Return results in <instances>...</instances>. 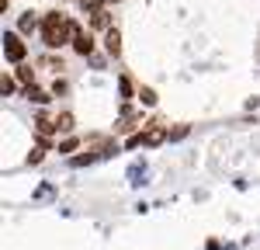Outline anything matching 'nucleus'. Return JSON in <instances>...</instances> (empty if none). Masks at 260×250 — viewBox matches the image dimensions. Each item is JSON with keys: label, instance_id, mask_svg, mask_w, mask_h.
Segmentation results:
<instances>
[{"label": "nucleus", "instance_id": "10", "mask_svg": "<svg viewBox=\"0 0 260 250\" xmlns=\"http://www.w3.org/2000/svg\"><path fill=\"white\" fill-rule=\"evenodd\" d=\"M18 83H24V87L35 83V70H31L28 63H18Z\"/></svg>", "mask_w": 260, "mask_h": 250}, {"label": "nucleus", "instance_id": "11", "mask_svg": "<svg viewBox=\"0 0 260 250\" xmlns=\"http://www.w3.org/2000/svg\"><path fill=\"white\" fill-rule=\"evenodd\" d=\"M136 98H139L146 108H153V104H156V90H153V87H139V90H136Z\"/></svg>", "mask_w": 260, "mask_h": 250}, {"label": "nucleus", "instance_id": "9", "mask_svg": "<svg viewBox=\"0 0 260 250\" xmlns=\"http://www.w3.org/2000/svg\"><path fill=\"white\" fill-rule=\"evenodd\" d=\"M35 28H39V18H35L31 11H24V14H21V21H18V32H21V35H31Z\"/></svg>", "mask_w": 260, "mask_h": 250}, {"label": "nucleus", "instance_id": "1", "mask_svg": "<svg viewBox=\"0 0 260 250\" xmlns=\"http://www.w3.org/2000/svg\"><path fill=\"white\" fill-rule=\"evenodd\" d=\"M80 32L83 28L73 18H66L62 11H49V14L42 18V42H45V49H62L66 42L77 39Z\"/></svg>", "mask_w": 260, "mask_h": 250}, {"label": "nucleus", "instance_id": "12", "mask_svg": "<svg viewBox=\"0 0 260 250\" xmlns=\"http://www.w3.org/2000/svg\"><path fill=\"white\" fill-rule=\"evenodd\" d=\"M45 149H49V143H45V139H42L39 146H35V149H31V153H28V164L35 167V164H42V157H45Z\"/></svg>", "mask_w": 260, "mask_h": 250}, {"label": "nucleus", "instance_id": "4", "mask_svg": "<svg viewBox=\"0 0 260 250\" xmlns=\"http://www.w3.org/2000/svg\"><path fill=\"white\" fill-rule=\"evenodd\" d=\"M90 28H94V32H111V28H115V24H111V14H108V7L90 11Z\"/></svg>", "mask_w": 260, "mask_h": 250}, {"label": "nucleus", "instance_id": "18", "mask_svg": "<svg viewBox=\"0 0 260 250\" xmlns=\"http://www.w3.org/2000/svg\"><path fill=\"white\" fill-rule=\"evenodd\" d=\"M118 90H121V98L128 101V98H132V80H128V77H121V80H118Z\"/></svg>", "mask_w": 260, "mask_h": 250}, {"label": "nucleus", "instance_id": "17", "mask_svg": "<svg viewBox=\"0 0 260 250\" xmlns=\"http://www.w3.org/2000/svg\"><path fill=\"white\" fill-rule=\"evenodd\" d=\"M77 146H80V139H77V136H70V139H62V143H59V153H73Z\"/></svg>", "mask_w": 260, "mask_h": 250}, {"label": "nucleus", "instance_id": "3", "mask_svg": "<svg viewBox=\"0 0 260 250\" xmlns=\"http://www.w3.org/2000/svg\"><path fill=\"white\" fill-rule=\"evenodd\" d=\"M142 139H146V146H160V143H167V129H163L160 122H146Z\"/></svg>", "mask_w": 260, "mask_h": 250}, {"label": "nucleus", "instance_id": "14", "mask_svg": "<svg viewBox=\"0 0 260 250\" xmlns=\"http://www.w3.org/2000/svg\"><path fill=\"white\" fill-rule=\"evenodd\" d=\"M56 125H59V132H73V115H70V111H62L59 118H56Z\"/></svg>", "mask_w": 260, "mask_h": 250}, {"label": "nucleus", "instance_id": "6", "mask_svg": "<svg viewBox=\"0 0 260 250\" xmlns=\"http://www.w3.org/2000/svg\"><path fill=\"white\" fill-rule=\"evenodd\" d=\"M35 132H39L42 139H45V136H52V132H59V125H56V118H52V115H45V111H42L39 118H35Z\"/></svg>", "mask_w": 260, "mask_h": 250}, {"label": "nucleus", "instance_id": "15", "mask_svg": "<svg viewBox=\"0 0 260 250\" xmlns=\"http://www.w3.org/2000/svg\"><path fill=\"white\" fill-rule=\"evenodd\" d=\"M187 132H191L187 125H177V129H167V139H170V143H177V139H184Z\"/></svg>", "mask_w": 260, "mask_h": 250}, {"label": "nucleus", "instance_id": "7", "mask_svg": "<svg viewBox=\"0 0 260 250\" xmlns=\"http://www.w3.org/2000/svg\"><path fill=\"white\" fill-rule=\"evenodd\" d=\"M73 49H77L80 56H90V52H94V35H90V32H80V35L73 39Z\"/></svg>", "mask_w": 260, "mask_h": 250}, {"label": "nucleus", "instance_id": "13", "mask_svg": "<svg viewBox=\"0 0 260 250\" xmlns=\"http://www.w3.org/2000/svg\"><path fill=\"white\" fill-rule=\"evenodd\" d=\"M98 157H101V153H98V149H94V153H83V157H73L70 164H73V167H87V164H94Z\"/></svg>", "mask_w": 260, "mask_h": 250}, {"label": "nucleus", "instance_id": "2", "mask_svg": "<svg viewBox=\"0 0 260 250\" xmlns=\"http://www.w3.org/2000/svg\"><path fill=\"white\" fill-rule=\"evenodd\" d=\"M4 56H7L11 63H24V56H28V45L21 42L18 32H7V35H4Z\"/></svg>", "mask_w": 260, "mask_h": 250}, {"label": "nucleus", "instance_id": "5", "mask_svg": "<svg viewBox=\"0 0 260 250\" xmlns=\"http://www.w3.org/2000/svg\"><path fill=\"white\" fill-rule=\"evenodd\" d=\"M104 49H108V56H111V59H118V56H121V35H118V28L104 32Z\"/></svg>", "mask_w": 260, "mask_h": 250}, {"label": "nucleus", "instance_id": "19", "mask_svg": "<svg viewBox=\"0 0 260 250\" xmlns=\"http://www.w3.org/2000/svg\"><path fill=\"white\" fill-rule=\"evenodd\" d=\"M42 66H45V70H56V73H59V70H62V59H56V56H45V59H42Z\"/></svg>", "mask_w": 260, "mask_h": 250}, {"label": "nucleus", "instance_id": "8", "mask_svg": "<svg viewBox=\"0 0 260 250\" xmlns=\"http://www.w3.org/2000/svg\"><path fill=\"white\" fill-rule=\"evenodd\" d=\"M24 98H28V101H35V104H49L52 94H49V90H42V87H35V83H28V87H24Z\"/></svg>", "mask_w": 260, "mask_h": 250}, {"label": "nucleus", "instance_id": "16", "mask_svg": "<svg viewBox=\"0 0 260 250\" xmlns=\"http://www.w3.org/2000/svg\"><path fill=\"white\" fill-rule=\"evenodd\" d=\"M14 90H18V80L14 77H4L0 80V94H14Z\"/></svg>", "mask_w": 260, "mask_h": 250}]
</instances>
